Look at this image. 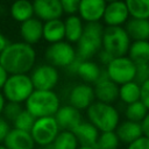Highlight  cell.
Listing matches in <instances>:
<instances>
[{
	"mask_svg": "<svg viewBox=\"0 0 149 149\" xmlns=\"http://www.w3.org/2000/svg\"><path fill=\"white\" fill-rule=\"evenodd\" d=\"M84 22L78 15H70L64 21L65 29V41L71 43H77L84 30Z\"/></svg>",
	"mask_w": 149,
	"mask_h": 149,
	"instance_id": "obj_25",
	"label": "cell"
},
{
	"mask_svg": "<svg viewBox=\"0 0 149 149\" xmlns=\"http://www.w3.org/2000/svg\"><path fill=\"white\" fill-rule=\"evenodd\" d=\"M5 105H6V99H5L3 94H2V92L0 91V114L2 113V111H3V107H5Z\"/></svg>",
	"mask_w": 149,
	"mask_h": 149,
	"instance_id": "obj_44",
	"label": "cell"
},
{
	"mask_svg": "<svg viewBox=\"0 0 149 149\" xmlns=\"http://www.w3.org/2000/svg\"><path fill=\"white\" fill-rule=\"evenodd\" d=\"M1 90L6 101L22 104L33 93L34 87L29 74H9Z\"/></svg>",
	"mask_w": 149,
	"mask_h": 149,
	"instance_id": "obj_5",
	"label": "cell"
},
{
	"mask_svg": "<svg viewBox=\"0 0 149 149\" xmlns=\"http://www.w3.org/2000/svg\"><path fill=\"white\" fill-rule=\"evenodd\" d=\"M140 125H141V129H142L143 136H146L147 139H149V113L147 114V116L143 119V121Z\"/></svg>",
	"mask_w": 149,
	"mask_h": 149,
	"instance_id": "obj_41",
	"label": "cell"
},
{
	"mask_svg": "<svg viewBox=\"0 0 149 149\" xmlns=\"http://www.w3.org/2000/svg\"><path fill=\"white\" fill-rule=\"evenodd\" d=\"M38 149H51V147L49 146V147H40Z\"/></svg>",
	"mask_w": 149,
	"mask_h": 149,
	"instance_id": "obj_46",
	"label": "cell"
},
{
	"mask_svg": "<svg viewBox=\"0 0 149 149\" xmlns=\"http://www.w3.org/2000/svg\"><path fill=\"white\" fill-rule=\"evenodd\" d=\"M97 57H98V61H99V65H102L104 66V69L111 63V61L113 59V57L108 54V52H106L105 50H100L99 52H98V55H97Z\"/></svg>",
	"mask_w": 149,
	"mask_h": 149,
	"instance_id": "obj_39",
	"label": "cell"
},
{
	"mask_svg": "<svg viewBox=\"0 0 149 149\" xmlns=\"http://www.w3.org/2000/svg\"><path fill=\"white\" fill-rule=\"evenodd\" d=\"M80 62H81V59H79L78 57H76L74 58V61L65 69L66 71H68V73L69 74H71V76H74L76 73H77V69H78V66H79V64H80Z\"/></svg>",
	"mask_w": 149,
	"mask_h": 149,
	"instance_id": "obj_40",
	"label": "cell"
},
{
	"mask_svg": "<svg viewBox=\"0 0 149 149\" xmlns=\"http://www.w3.org/2000/svg\"><path fill=\"white\" fill-rule=\"evenodd\" d=\"M78 149H94V148H88V147H78Z\"/></svg>",
	"mask_w": 149,
	"mask_h": 149,
	"instance_id": "obj_45",
	"label": "cell"
},
{
	"mask_svg": "<svg viewBox=\"0 0 149 149\" xmlns=\"http://www.w3.org/2000/svg\"><path fill=\"white\" fill-rule=\"evenodd\" d=\"M23 109L21 104H15V102H6L3 111L1 114H3V119L6 121H14L15 118L21 113V111Z\"/></svg>",
	"mask_w": 149,
	"mask_h": 149,
	"instance_id": "obj_33",
	"label": "cell"
},
{
	"mask_svg": "<svg viewBox=\"0 0 149 149\" xmlns=\"http://www.w3.org/2000/svg\"><path fill=\"white\" fill-rule=\"evenodd\" d=\"M10 129L12 128H10L8 121H6L3 118L0 116V143H3V141H5V139L8 135Z\"/></svg>",
	"mask_w": 149,
	"mask_h": 149,
	"instance_id": "obj_38",
	"label": "cell"
},
{
	"mask_svg": "<svg viewBox=\"0 0 149 149\" xmlns=\"http://www.w3.org/2000/svg\"><path fill=\"white\" fill-rule=\"evenodd\" d=\"M125 30L130 41H149V20L129 17L125 23Z\"/></svg>",
	"mask_w": 149,
	"mask_h": 149,
	"instance_id": "obj_21",
	"label": "cell"
},
{
	"mask_svg": "<svg viewBox=\"0 0 149 149\" xmlns=\"http://www.w3.org/2000/svg\"><path fill=\"white\" fill-rule=\"evenodd\" d=\"M6 149H34V140L28 132L12 128L3 141Z\"/></svg>",
	"mask_w": 149,
	"mask_h": 149,
	"instance_id": "obj_19",
	"label": "cell"
},
{
	"mask_svg": "<svg viewBox=\"0 0 149 149\" xmlns=\"http://www.w3.org/2000/svg\"><path fill=\"white\" fill-rule=\"evenodd\" d=\"M127 57L135 64H149V41H134L130 43Z\"/></svg>",
	"mask_w": 149,
	"mask_h": 149,
	"instance_id": "obj_24",
	"label": "cell"
},
{
	"mask_svg": "<svg viewBox=\"0 0 149 149\" xmlns=\"http://www.w3.org/2000/svg\"><path fill=\"white\" fill-rule=\"evenodd\" d=\"M36 62L34 47L24 42H9L0 54V65L9 74H28Z\"/></svg>",
	"mask_w": 149,
	"mask_h": 149,
	"instance_id": "obj_1",
	"label": "cell"
},
{
	"mask_svg": "<svg viewBox=\"0 0 149 149\" xmlns=\"http://www.w3.org/2000/svg\"><path fill=\"white\" fill-rule=\"evenodd\" d=\"M105 26L101 22L85 23L84 30L76 43V56L81 61L92 59L102 49V31Z\"/></svg>",
	"mask_w": 149,
	"mask_h": 149,
	"instance_id": "obj_2",
	"label": "cell"
},
{
	"mask_svg": "<svg viewBox=\"0 0 149 149\" xmlns=\"http://www.w3.org/2000/svg\"><path fill=\"white\" fill-rule=\"evenodd\" d=\"M132 41L123 27H105L102 31V50L113 58L127 56Z\"/></svg>",
	"mask_w": 149,
	"mask_h": 149,
	"instance_id": "obj_6",
	"label": "cell"
},
{
	"mask_svg": "<svg viewBox=\"0 0 149 149\" xmlns=\"http://www.w3.org/2000/svg\"><path fill=\"white\" fill-rule=\"evenodd\" d=\"M9 43V41L6 38V36L2 34V33H0V54L2 52V50L7 47V44Z\"/></svg>",
	"mask_w": 149,
	"mask_h": 149,
	"instance_id": "obj_43",
	"label": "cell"
},
{
	"mask_svg": "<svg viewBox=\"0 0 149 149\" xmlns=\"http://www.w3.org/2000/svg\"><path fill=\"white\" fill-rule=\"evenodd\" d=\"M148 113H149V111L144 107V105L140 100L136 102H133L130 105H126V108H125L126 120L136 122V123H141Z\"/></svg>",
	"mask_w": 149,
	"mask_h": 149,
	"instance_id": "obj_29",
	"label": "cell"
},
{
	"mask_svg": "<svg viewBox=\"0 0 149 149\" xmlns=\"http://www.w3.org/2000/svg\"><path fill=\"white\" fill-rule=\"evenodd\" d=\"M7 77H8V73H7V72L3 70V68L0 65V90L3 87V85H5V81H6Z\"/></svg>",
	"mask_w": 149,
	"mask_h": 149,
	"instance_id": "obj_42",
	"label": "cell"
},
{
	"mask_svg": "<svg viewBox=\"0 0 149 149\" xmlns=\"http://www.w3.org/2000/svg\"><path fill=\"white\" fill-rule=\"evenodd\" d=\"M129 17L139 20H149V0H128L126 1Z\"/></svg>",
	"mask_w": 149,
	"mask_h": 149,
	"instance_id": "obj_27",
	"label": "cell"
},
{
	"mask_svg": "<svg viewBox=\"0 0 149 149\" xmlns=\"http://www.w3.org/2000/svg\"><path fill=\"white\" fill-rule=\"evenodd\" d=\"M30 80L34 90L37 91H54L59 81L58 69L50 64H41L30 71Z\"/></svg>",
	"mask_w": 149,
	"mask_h": 149,
	"instance_id": "obj_10",
	"label": "cell"
},
{
	"mask_svg": "<svg viewBox=\"0 0 149 149\" xmlns=\"http://www.w3.org/2000/svg\"><path fill=\"white\" fill-rule=\"evenodd\" d=\"M54 118L56 120L59 130H68V132H72L78 125H80L84 121L81 112L70 106L69 104L61 106L56 112V114L54 115Z\"/></svg>",
	"mask_w": 149,
	"mask_h": 149,
	"instance_id": "obj_14",
	"label": "cell"
},
{
	"mask_svg": "<svg viewBox=\"0 0 149 149\" xmlns=\"http://www.w3.org/2000/svg\"><path fill=\"white\" fill-rule=\"evenodd\" d=\"M102 72L101 66L98 64V62H94L92 59L88 61H81L78 69H77V76L83 80L85 84H95V81L99 79L100 74Z\"/></svg>",
	"mask_w": 149,
	"mask_h": 149,
	"instance_id": "obj_23",
	"label": "cell"
},
{
	"mask_svg": "<svg viewBox=\"0 0 149 149\" xmlns=\"http://www.w3.org/2000/svg\"><path fill=\"white\" fill-rule=\"evenodd\" d=\"M93 91L95 100L100 102L113 105L119 99V86L108 79L104 69L99 79L93 85Z\"/></svg>",
	"mask_w": 149,
	"mask_h": 149,
	"instance_id": "obj_12",
	"label": "cell"
},
{
	"mask_svg": "<svg viewBox=\"0 0 149 149\" xmlns=\"http://www.w3.org/2000/svg\"><path fill=\"white\" fill-rule=\"evenodd\" d=\"M61 6L63 9V13L70 15H77L78 13V7H79V1L78 0H62Z\"/></svg>",
	"mask_w": 149,
	"mask_h": 149,
	"instance_id": "obj_35",
	"label": "cell"
},
{
	"mask_svg": "<svg viewBox=\"0 0 149 149\" xmlns=\"http://www.w3.org/2000/svg\"><path fill=\"white\" fill-rule=\"evenodd\" d=\"M148 79H149V65H148V64H140V65H136L134 81L137 83L139 85H141V84H143L144 81H147Z\"/></svg>",
	"mask_w": 149,
	"mask_h": 149,
	"instance_id": "obj_34",
	"label": "cell"
},
{
	"mask_svg": "<svg viewBox=\"0 0 149 149\" xmlns=\"http://www.w3.org/2000/svg\"><path fill=\"white\" fill-rule=\"evenodd\" d=\"M34 15L42 22L61 19L63 9L59 0H36L33 2Z\"/></svg>",
	"mask_w": 149,
	"mask_h": 149,
	"instance_id": "obj_16",
	"label": "cell"
},
{
	"mask_svg": "<svg viewBox=\"0 0 149 149\" xmlns=\"http://www.w3.org/2000/svg\"><path fill=\"white\" fill-rule=\"evenodd\" d=\"M24 105V109H27L35 119H40L54 116L61 107V100L55 91L34 90Z\"/></svg>",
	"mask_w": 149,
	"mask_h": 149,
	"instance_id": "obj_4",
	"label": "cell"
},
{
	"mask_svg": "<svg viewBox=\"0 0 149 149\" xmlns=\"http://www.w3.org/2000/svg\"><path fill=\"white\" fill-rule=\"evenodd\" d=\"M104 70L108 79L120 86L134 80L136 65L127 56H123L113 58Z\"/></svg>",
	"mask_w": 149,
	"mask_h": 149,
	"instance_id": "obj_7",
	"label": "cell"
},
{
	"mask_svg": "<svg viewBox=\"0 0 149 149\" xmlns=\"http://www.w3.org/2000/svg\"><path fill=\"white\" fill-rule=\"evenodd\" d=\"M86 118L99 133L114 132L120 123V113L116 107L97 100L86 109Z\"/></svg>",
	"mask_w": 149,
	"mask_h": 149,
	"instance_id": "obj_3",
	"label": "cell"
},
{
	"mask_svg": "<svg viewBox=\"0 0 149 149\" xmlns=\"http://www.w3.org/2000/svg\"><path fill=\"white\" fill-rule=\"evenodd\" d=\"M9 12H10V16L22 23L31 17H34V8H33V2L28 1V0H19V1H15L14 3L10 5V8H9Z\"/></svg>",
	"mask_w": 149,
	"mask_h": 149,
	"instance_id": "obj_26",
	"label": "cell"
},
{
	"mask_svg": "<svg viewBox=\"0 0 149 149\" xmlns=\"http://www.w3.org/2000/svg\"><path fill=\"white\" fill-rule=\"evenodd\" d=\"M106 3L107 2L104 0H81L79 1L78 16L84 23L100 22L102 20Z\"/></svg>",
	"mask_w": 149,
	"mask_h": 149,
	"instance_id": "obj_15",
	"label": "cell"
},
{
	"mask_svg": "<svg viewBox=\"0 0 149 149\" xmlns=\"http://www.w3.org/2000/svg\"><path fill=\"white\" fill-rule=\"evenodd\" d=\"M69 105L74 107L78 111H86L94 101V91L93 86L85 84V83H78L71 87L68 95Z\"/></svg>",
	"mask_w": 149,
	"mask_h": 149,
	"instance_id": "obj_11",
	"label": "cell"
},
{
	"mask_svg": "<svg viewBox=\"0 0 149 149\" xmlns=\"http://www.w3.org/2000/svg\"><path fill=\"white\" fill-rule=\"evenodd\" d=\"M44 56L48 64L56 69H66L77 57L74 47L66 41L49 44V47L45 49Z\"/></svg>",
	"mask_w": 149,
	"mask_h": 149,
	"instance_id": "obj_8",
	"label": "cell"
},
{
	"mask_svg": "<svg viewBox=\"0 0 149 149\" xmlns=\"http://www.w3.org/2000/svg\"><path fill=\"white\" fill-rule=\"evenodd\" d=\"M148 65H149V64H148Z\"/></svg>",
	"mask_w": 149,
	"mask_h": 149,
	"instance_id": "obj_48",
	"label": "cell"
},
{
	"mask_svg": "<svg viewBox=\"0 0 149 149\" xmlns=\"http://www.w3.org/2000/svg\"><path fill=\"white\" fill-rule=\"evenodd\" d=\"M71 133L74 135L79 147H88V148H94L100 134L98 129L94 126H92L88 121H83Z\"/></svg>",
	"mask_w": 149,
	"mask_h": 149,
	"instance_id": "obj_18",
	"label": "cell"
},
{
	"mask_svg": "<svg viewBox=\"0 0 149 149\" xmlns=\"http://www.w3.org/2000/svg\"><path fill=\"white\" fill-rule=\"evenodd\" d=\"M59 132L61 130L56 123L55 118L47 116L35 120L30 130V135L35 144H38L40 147H49L55 141Z\"/></svg>",
	"mask_w": 149,
	"mask_h": 149,
	"instance_id": "obj_9",
	"label": "cell"
},
{
	"mask_svg": "<svg viewBox=\"0 0 149 149\" xmlns=\"http://www.w3.org/2000/svg\"><path fill=\"white\" fill-rule=\"evenodd\" d=\"M140 101L149 111V79L140 85Z\"/></svg>",
	"mask_w": 149,
	"mask_h": 149,
	"instance_id": "obj_36",
	"label": "cell"
},
{
	"mask_svg": "<svg viewBox=\"0 0 149 149\" xmlns=\"http://www.w3.org/2000/svg\"><path fill=\"white\" fill-rule=\"evenodd\" d=\"M129 19L125 1H111L106 3L102 15L105 27H122Z\"/></svg>",
	"mask_w": 149,
	"mask_h": 149,
	"instance_id": "obj_13",
	"label": "cell"
},
{
	"mask_svg": "<svg viewBox=\"0 0 149 149\" xmlns=\"http://www.w3.org/2000/svg\"><path fill=\"white\" fill-rule=\"evenodd\" d=\"M114 133L116 134L120 143H125L127 146L130 144L132 142L136 141L137 139H140L143 135L141 125L136 123V122L128 121V120L120 121V123L115 128Z\"/></svg>",
	"mask_w": 149,
	"mask_h": 149,
	"instance_id": "obj_20",
	"label": "cell"
},
{
	"mask_svg": "<svg viewBox=\"0 0 149 149\" xmlns=\"http://www.w3.org/2000/svg\"><path fill=\"white\" fill-rule=\"evenodd\" d=\"M0 149H6V148L3 147V144H0Z\"/></svg>",
	"mask_w": 149,
	"mask_h": 149,
	"instance_id": "obj_47",
	"label": "cell"
},
{
	"mask_svg": "<svg viewBox=\"0 0 149 149\" xmlns=\"http://www.w3.org/2000/svg\"><path fill=\"white\" fill-rule=\"evenodd\" d=\"M119 99L125 105H130L140 100V85L137 83L129 81L119 86Z\"/></svg>",
	"mask_w": 149,
	"mask_h": 149,
	"instance_id": "obj_28",
	"label": "cell"
},
{
	"mask_svg": "<svg viewBox=\"0 0 149 149\" xmlns=\"http://www.w3.org/2000/svg\"><path fill=\"white\" fill-rule=\"evenodd\" d=\"M120 141L114 132L100 133L94 149H119Z\"/></svg>",
	"mask_w": 149,
	"mask_h": 149,
	"instance_id": "obj_31",
	"label": "cell"
},
{
	"mask_svg": "<svg viewBox=\"0 0 149 149\" xmlns=\"http://www.w3.org/2000/svg\"><path fill=\"white\" fill-rule=\"evenodd\" d=\"M42 38H44L50 44L64 41L65 38L64 21L62 19H56V20L43 22Z\"/></svg>",
	"mask_w": 149,
	"mask_h": 149,
	"instance_id": "obj_22",
	"label": "cell"
},
{
	"mask_svg": "<svg viewBox=\"0 0 149 149\" xmlns=\"http://www.w3.org/2000/svg\"><path fill=\"white\" fill-rule=\"evenodd\" d=\"M50 147L51 149H78L79 144L71 132L61 130Z\"/></svg>",
	"mask_w": 149,
	"mask_h": 149,
	"instance_id": "obj_30",
	"label": "cell"
},
{
	"mask_svg": "<svg viewBox=\"0 0 149 149\" xmlns=\"http://www.w3.org/2000/svg\"><path fill=\"white\" fill-rule=\"evenodd\" d=\"M42 33L43 22L36 19L35 16L22 22L20 26V36L22 38V42L31 47L42 40Z\"/></svg>",
	"mask_w": 149,
	"mask_h": 149,
	"instance_id": "obj_17",
	"label": "cell"
},
{
	"mask_svg": "<svg viewBox=\"0 0 149 149\" xmlns=\"http://www.w3.org/2000/svg\"><path fill=\"white\" fill-rule=\"evenodd\" d=\"M35 118L27 111V109H22L21 113L15 118V120L13 121V128L19 129V130H23V132H28L30 133L34 122H35Z\"/></svg>",
	"mask_w": 149,
	"mask_h": 149,
	"instance_id": "obj_32",
	"label": "cell"
},
{
	"mask_svg": "<svg viewBox=\"0 0 149 149\" xmlns=\"http://www.w3.org/2000/svg\"><path fill=\"white\" fill-rule=\"evenodd\" d=\"M127 149H149V139L142 135L140 139L128 144Z\"/></svg>",
	"mask_w": 149,
	"mask_h": 149,
	"instance_id": "obj_37",
	"label": "cell"
}]
</instances>
